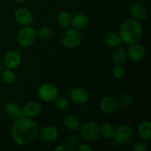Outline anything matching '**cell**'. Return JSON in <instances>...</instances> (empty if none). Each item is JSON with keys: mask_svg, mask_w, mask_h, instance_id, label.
Returning <instances> with one entry per match:
<instances>
[{"mask_svg": "<svg viewBox=\"0 0 151 151\" xmlns=\"http://www.w3.org/2000/svg\"><path fill=\"white\" fill-rule=\"evenodd\" d=\"M12 138L19 145L25 146L32 143L38 134V127L32 118L16 119L12 128Z\"/></svg>", "mask_w": 151, "mask_h": 151, "instance_id": "obj_1", "label": "cell"}, {"mask_svg": "<svg viewBox=\"0 0 151 151\" xmlns=\"http://www.w3.org/2000/svg\"><path fill=\"white\" fill-rule=\"evenodd\" d=\"M143 29L141 23L139 21L128 19L124 21L119 28V36L122 42L130 44L137 43L142 36Z\"/></svg>", "mask_w": 151, "mask_h": 151, "instance_id": "obj_2", "label": "cell"}, {"mask_svg": "<svg viewBox=\"0 0 151 151\" xmlns=\"http://www.w3.org/2000/svg\"><path fill=\"white\" fill-rule=\"evenodd\" d=\"M81 133L82 138L86 142L93 143L97 142L101 137L100 126L96 122L89 121L81 126Z\"/></svg>", "mask_w": 151, "mask_h": 151, "instance_id": "obj_3", "label": "cell"}, {"mask_svg": "<svg viewBox=\"0 0 151 151\" xmlns=\"http://www.w3.org/2000/svg\"><path fill=\"white\" fill-rule=\"evenodd\" d=\"M114 139L119 145H129L134 139V130L128 125H120L115 131Z\"/></svg>", "mask_w": 151, "mask_h": 151, "instance_id": "obj_4", "label": "cell"}, {"mask_svg": "<svg viewBox=\"0 0 151 151\" xmlns=\"http://www.w3.org/2000/svg\"><path fill=\"white\" fill-rule=\"evenodd\" d=\"M37 38L36 31L29 26L21 28L17 33V41L19 45L24 48L32 46Z\"/></svg>", "mask_w": 151, "mask_h": 151, "instance_id": "obj_5", "label": "cell"}, {"mask_svg": "<svg viewBox=\"0 0 151 151\" xmlns=\"http://www.w3.org/2000/svg\"><path fill=\"white\" fill-rule=\"evenodd\" d=\"M58 95V88L55 85L50 83L42 84L38 90V97L46 103L55 101Z\"/></svg>", "mask_w": 151, "mask_h": 151, "instance_id": "obj_6", "label": "cell"}, {"mask_svg": "<svg viewBox=\"0 0 151 151\" xmlns=\"http://www.w3.org/2000/svg\"><path fill=\"white\" fill-rule=\"evenodd\" d=\"M82 41V35L76 29H69L62 37V45L67 49H74L78 47Z\"/></svg>", "mask_w": 151, "mask_h": 151, "instance_id": "obj_7", "label": "cell"}, {"mask_svg": "<svg viewBox=\"0 0 151 151\" xmlns=\"http://www.w3.org/2000/svg\"><path fill=\"white\" fill-rule=\"evenodd\" d=\"M22 55L16 50H10L7 52L3 59V65L5 68L10 69H16L22 64Z\"/></svg>", "mask_w": 151, "mask_h": 151, "instance_id": "obj_8", "label": "cell"}, {"mask_svg": "<svg viewBox=\"0 0 151 151\" xmlns=\"http://www.w3.org/2000/svg\"><path fill=\"white\" fill-rule=\"evenodd\" d=\"M14 19L19 24L23 27L29 26L33 22L34 16L29 9L21 7L15 12Z\"/></svg>", "mask_w": 151, "mask_h": 151, "instance_id": "obj_9", "label": "cell"}, {"mask_svg": "<svg viewBox=\"0 0 151 151\" xmlns=\"http://www.w3.org/2000/svg\"><path fill=\"white\" fill-rule=\"evenodd\" d=\"M127 55L132 61L139 62L145 58L146 51L145 47L142 44L137 43L130 44L127 50Z\"/></svg>", "mask_w": 151, "mask_h": 151, "instance_id": "obj_10", "label": "cell"}, {"mask_svg": "<svg viewBox=\"0 0 151 151\" xmlns=\"http://www.w3.org/2000/svg\"><path fill=\"white\" fill-rule=\"evenodd\" d=\"M100 110L106 114H113L118 111L119 104L114 97H105L100 102Z\"/></svg>", "mask_w": 151, "mask_h": 151, "instance_id": "obj_11", "label": "cell"}, {"mask_svg": "<svg viewBox=\"0 0 151 151\" xmlns=\"http://www.w3.org/2000/svg\"><path fill=\"white\" fill-rule=\"evenodd\" d=\"M70 97L72 101L77 105L83 106L86 104L90 98L88 91L81 87H75L71 91Z\"/></svg>", "mask_w": 151, "mask_h": 151, "instance_id": "obj_12", "label": "cell"}, {"mask_svg": "<svg viewBox=\"0 0 151 151\" xmlns=\"http://www.w3.org/2000/svg\"><path fill=\"white\" fill-rule=\"evenodd\" d=\"M131 18L135 20L141 22L145 20L147 16V10L144 4L140 1H137L131 5L130 9Z\"/></svg>", "mask_w": 151, "mask_h": 151, "instance_id": "obj_13", "label": "cell"}, {"mask_svg": "<svg viewBox=\"0 0 151 151\" xmlns=\"http://www.w3.org/2000/svg\"><path fill=\"white\" fill-rule=\"evenodd\" d=\"M41 111V106L36 101H30L27 103L22 109L23 116L28 118L38 116Z\"/></svg>", "mask_w": 151, "mask_h": 151, "instance_id": "obj_14", "label": "cell"}, {"mask_svg": "<svg viewBox=\"0 0 151 151\" xmlns=\"http://www.w3.org/2000/svg\"><path fill=\"white\" fill-rule=\"evenodd\" d=\"M58 130L52 125H49L43 128L40 132V137L45 142H53L58 138Z\"/></svg>", "mask_w": 151, "mask_h": 151, "instance_id": "obj_15", "label": "cell"}, {"mask_svg": "<svg viewBox=\"0 0 151 151\" xmlns=\"http://www.w3.org/2000/svg\"><path fill=\"white\" fill-rule=\"evenodd\" d=\"M4 109L7 114L15 119H19L24 116L22 107L19 106V103L15 101H7L4 105Z\"/></svg>", "mask_w": 151, "mask_h": 151, "instance_id": "obj_16", "label": "cell"}, {"mask_svg": "<svg viewBox=\"0 0 151 151\" xmlns=\"http://www.w3.org/2000/svg\"><path fill=\"white\" fill-rule=\"evenodd\" d=\"M88 22L89 20L87 15L85 13H80L72 17V26L73 27L74 29L81 30V29H85L88 26Z\"/></svg>", "mask_w": 151, "mask_h": 151, "instance_id": "obj_17", "label": "cell"}, {"mask_svg": "<svg viewBox=\"0 0 151 151\" xmlns=\"http://www.w3.org/2000/svg\"><path fill=\"white\" fill-rule=\"evenodd\" d=\"M128 59L127 50L124 47H116L112 53V60L115 65H124Z\"/></svg>", "mask_w": 151, "mask_h": 151, "instance_id": "obj_18", "label": "cell"}, {"mask_svg": "<svg viewBox=\"0 0 151 151\" xmlns=\"http://www.w3.org/2000/svg\"><path fill=\"white\" fill-rule=\"evenodd\" d=\"M137 133L140 138L145 141H149L151 139V122L149 120H144L139 125Z\"/></svg>", "mask_w": 151, "mask_h": 151, "instance_id": "obj_19", "label": "cell"}, {"mask_svg": "<svg viewBox=\"0 0 151 151\" xmlns=\"http://www.w3.org/2000/svg\"><path fill=\"white\" fill-rule=\"evenodd\" d=\"M63 123L66 128L71 131H76L81 127V122L78 117L72 114H68L63 118Z\"/></svg>", "mask_w": 151, "mask_h": 151, "instance_id": "obj_20", "label": "cell"}, {"mask_svg": "<svg viewBox=\"0 0 151 151\" xmlns=\"http://www.w3.org/2000/svg\"><path fill=\"white\" fill-rule=\"evenodd\" d=\"M122 40L119 34L116 32H110L105 38V43L111 48H116L121 44Z\"/></svg>", "mask_w": 151, "mask_h": 151, "instance_id": "obj_21", "label": "cell"}, {"mask_svg": "<svg viewBox=\"0 0 151 151\" xmlns=\"http://www.w3.org/2000/svg\"><path fill=\"white\" fill-rule=\"evenodd\" d=\"M72 16L68 11H62L58 16V22L63 28H68L72 25Z\"/></svg>", "mask_w": 151, "mask_h": 151, "instance_id": "obj_22", "label": "cell"}, {"mask_svg": "<svg viewBox=\"0 0 151 151\" xmlns=\"http://www.w3.org/2000/svg\"><path fill=\"white\" fill-rule=\"evenodd\" d=\"M115 131L116 128L112 124L106 122L100 127V132L101 136H103L104 138L107 139H112L114 137Z\"/></svg>", "mask_w": 151, "mask_h": 151, "instance_id": "obj_23", "label": "cell"}, {"mask_svg": "<svg viewBox=\"0 0 151 151\" xmlns=\"http://www.w3.org/2000/svg\"><path fill=\"white\" fill-rule=\"evenodd\" d=\"M1 78L4 83L10 85V84H13L15 83L16 80V75L15 72L13 71V69H7L6 68L5 69H3L1 71Z\"/></svg>", "mask_w": 151, "mask_h": 151, "instance_id": "obj_24", "label": "cell"}, {"mask_svg": "<svg viewBox=\"0 0 151 151\" xmlns=\"http://www.w3.org/2000/svg\"><path fill=\"white\" fill-rule=\"evenodd\" d=\"M53 35L52 29L49 27H41L38 32H36V35L43 41H47L50 39Z\"/></svg>", "mask_w": 151, "mask_h": 151, "instance_id": "obj_25", "label": "cell"}, {"mask_svg": "<svg viewBox=\"0 0 151 151\" xmlns=\"http://www.w3.org/2000/svg\"><path fill=\"white\" fill-rule=\"evenodd\" d=\"M126 75V70L123 65H116L113 69V76L117 80L122 79Z\"/></svg>", "mask_w": 151, "mask_h": 151, "instance_id": "obj_26", "label": "cell"}, {"mask_svg": "<svg viewBox=\"0 0 151 151\" xmlns=\"http://www.w3.org/2000/svg\"><path fill=\"white\" fill-rule=\"evenodd\" d=\"M55 106L60 111H65L69 108V101L64 97H58L55 99Z\"/></svg>", "mask_w": 151, "mask_h": 151, "instance_id": "obj_27", "label": "cell"}, {"mask_svg": "<svg viewBox=\"0 0 151 151\" xmlns=\"http://www.w3.org/2000/svg\"><path fill=\"white\" fill-rule=\"evenodd\" d=\"M133 103V97L131 94H124L121 98L120 104L123 108H129Z\"/></svg>", "mask_w": 151, "mask_h": 151, "instance_id": "obj_28", "label": "cell"}, {"mask_svg": "<svg viewBox=\"0 0 151 151\" xmlns=\"http://www.w3.org/2000/svg\"><path fill=\"white\" fill-rule=\"evenodd\" d=\"M149 147L147 144L145 142H138L134 145L132 147L133 151H147Z\"/></svg>", "mask_w": 151, "mask_h": 151, "instance_id": "obj_29", "label": "cell"}, {"mask_svg": "<svg viewBox=\"0 0 151 151\" xmlns=\"http://www.w3.org/2000/svg\"><path fill=\"white\" fill-rule=\"evenodd\" d=\"M80 142L79 137H78L77 134H74V135L71 136L70 138L69 139V145L72 147H75L76 146H78V143Z\"/></svg>", "mask_w": 151, "mask_h": 151, "instance_id": "obj_30", "label": "cell"}, {"mask_svg": "<svg viewBox=\"0 0 151 151\" xmlns=\"http://www.w3.org/2000/svg\"><path fill=\"white\" fill-rule=\"evenodd\" d=\"M55 151H73L74 148L69 145H60L55 148Z\"/></svg>", "mask_w": 151, "mask_h": 151, "instance_id": "obj_31", "label": "cell"}, {"mask_svg": "<svg viewBox=\"0 0 151 151\" xmlns=\"http://www.w3.org/2000/svg\"><path fill=\"white\" fill-rule=\"evenodd\" d=\"M78 151H91L92 150V147L91 145H89L87 143H83V144L80 145L78 147Z\"/></svg>", "mask_w": 151, "mask_h": 151, "instance_id": "obj_32", "label": "cell"}, {"mask_svg": "<svg viewBox=\"0 0 151 151\" xmlns=\"http://www.w3.org/2000/svg\"><path fill=\"white\" fill-rule=\"evenodd\" d=\"M4 65L1 64V63H0V71H2L3 69H4Z\"/></svg>", "mask_w": 151, "mask_h": 151, "instance_id": "obj_33", "label": "cell"}, {"mask_svg": "<svg viewBox=\"0 0 151 151\" xmlns=\"http://www.w3.org/2000/svg\"><path fill=\"white\" fill-rule=\"evenodd\" d=\"M16 1H18V2H24L27 0H15Z\"/></svg>", "mask_w": 151, "mask_h": 151, "instance_id": "obj_34", "label": "cell"}, {"mask_svg": "<svg viewBox=\"0 0 151 151\" xmlns=\"http://www.w3.org/2000/svg\"><path fill=\"white\" fill-rule=\"evenodd\" d=\"M139 1L140 2H142V1H148V0H139Z\"/></svg>", "mask_w": 151, "mask_h": 151, "instance_id": "obj_35", "label": "cell"}]
</instances>
